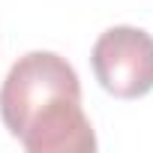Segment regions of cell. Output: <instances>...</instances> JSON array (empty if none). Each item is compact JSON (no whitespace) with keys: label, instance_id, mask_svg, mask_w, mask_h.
Listing matches in <instances>:
<instances>
[{"label":"cell","instance_id":"cell-1","mask_svg":"<svg viewBox=\"0 0 153 153\" xmlns=\"http://www.w3.org/2000/svg\"><path fill=\"white\" fill-rule=\"evenodd\" d=\"M0 117L27 153L96 150L78 72L54 51H27L12 63L0 87Z\"/></svg>","mask_w":153,"mask_h":153},{"label":"cell","instance_id":"cell-2","mask_svg":"<svg viewBox=\"0 0 153 153\" xmlns=\"http://www.w3.org/2000/svg\"><path fill=\"white\" fill-rule=\"evenodd\" d=\"M90 66L105 93L117 99L147 96L153 90V36L129 24L108 27L93 42Z\"/></svg>","mask_w":153,"mask_h":153}]
</instances>
